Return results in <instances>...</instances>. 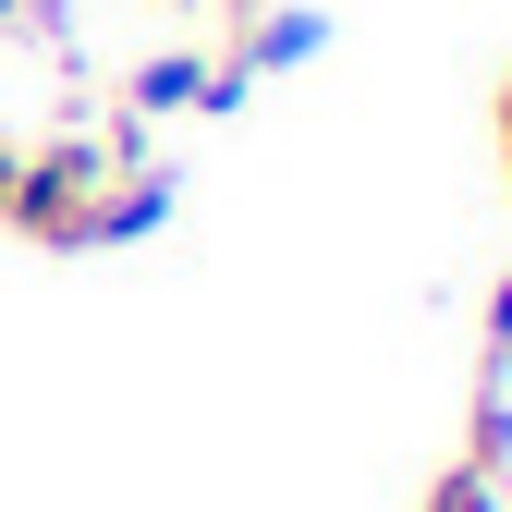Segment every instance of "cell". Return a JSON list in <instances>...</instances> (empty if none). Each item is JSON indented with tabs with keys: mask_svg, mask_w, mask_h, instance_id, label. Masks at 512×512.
<instances>
[{
	"mask_svg": "<svg viewBox=\"0 0 512 512\" xmlns=\"http://www.w3.org/2000/svg\"><path fill=\"white\" fill-rule=\"evenodd\" d=\"M122 159H147L135 122L25 147V159H13V196H0V232H25V244H98V183H110Z\"/></svg>",
	"mask_w": 512,
	"mask_h": 512,
	"instance_id": "6da1fadb",
	"label": "cell"
},
{
	"mask_svg": "<svg viewBox=\"0 0 512 512\" xmlns=\"http://www.w3.org/2000/svg\"><path fill=\"white\" fill-rule=\"evenodd\" d=\"M232 61L220 49H147L135 74H122V122H159V110H232Z\"/></svg>",
	"mask_w": 512,
	"mask_h": 512,
	"instance_id": "7a4b0ae2",
	"label": "cell"
},
{
	"mask_svg": "<svg viewBox=\"0 0 512 512\" xmlns=\"http://www.w3.org/2000/svg\"><path fill=\"white\" fill-rule=\"evenodd\" d=\"M317 49H330V13H232V37H220L232 86H256V74H293V61H317Z\"/></svg>",
	"mask_w": 512,
	"mask_h": 512,
	"instance_id": "3957f363",
	"label": "cell"
},
{
	"mask_svg": "<svg viewBox=\"0 0 512 512\" xmlns=\"http://www.w3.org/2000/svg\"><path fill=\"white\" fill-rule=\"evenodd\" d=\"M159 220H171V171L122 159V171L98 183V244H135V232H159Z\"/></svg>",
	"mask_w": 512,
	"mask_h": 512,
	"instance_id": "277c9868",
	"label": "cell"
},
{
	"mask_svg": "<svg viewBox=\"0 0 512 512\" xmlns=\"http://www.w3.org/2000/svg\"><path fill=\"white\" fill-rule=\"evenodd\" d=\"M427 512H500V464L452 452V464H439V488H427Z\"/></svg>",
	"mask_w": 512,
	"mask_h": 512,
	"instance_id": "5b68a950",
	"label": "cell"
},
{
	"mask_svg": "<svg viewBox=\"0 0 512 512\" xmlns=\"http://www.w3.org/2000/svg\"><path fill=\"white\" fill-rule=\"evenodd\" d=\"M512 366V269H500V293H488V378Z\"/></svg>",
	"mask_w": 512,
	"mask_h": 512,
	"instance_id": "8992f818",
	"label": "cell"
},
{
	"mask_svg": "<svg viewBox=\"0 0 512 512\" xmlns=\"http://www.w3.org/2000/svg\"><path fill=\"white\" fill-rule=\"evenodd\" d=\"M13 159H25V147H13V135H0V196H13Z\"/></svg>",
	"mask_w": 512,
	"mask_h": 512,
	"instance_id": "52a82bcc",
	"label": "cell"
}]
</instances>
